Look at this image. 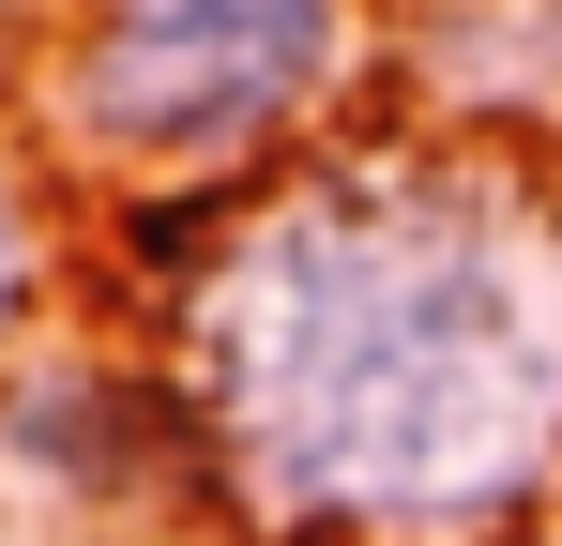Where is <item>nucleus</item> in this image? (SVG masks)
<instances>
[{
    "label": "nucleus",
    "mask_w": 562,
    "mask_h": 546,
    "mask_svg": "<svg viewBox=\"0 0 562 546\" xmlns=\"http://www.w3.org/2000/svg\"><path fill=\"white\" fill-rule=\"evenodd\" d=\"M168 379L259 546H517L562 516V122L304 137L183 259Z\"/></svg>",
    "instance_id": "f257e3e1"
},
{
    "label": "nucleus",
    "mask_w": 562,
    "mask_h": 546,
    "mask_svg": "<svg viewBox=\"0 0 562 546\" xmlns=\"http://www.w3.org/2000/svg\"><path fill=\"white\" fill-rule=\"evenodd\" d=\"M31 288H46V182H31V152L0 137V350H15Z\"/></svg>",
    "instance_id": "7ed1b4c3"
},
{
    "label": "nucleus",
    "mask_w": 562,
    "mask_h": 546,
    "mask_svg": "<svg viewBox=\"0 0 562 546\" xmlns=\"http://www.w3.org/2000/svg\"><path fill=\"white\" fill-rule=\"evenodd\" d=\"M366 77V0H77L46 46V137L137 197H244Z\"/></svg>",
    "instance_id": "f03ea898"
}]
</instances>
